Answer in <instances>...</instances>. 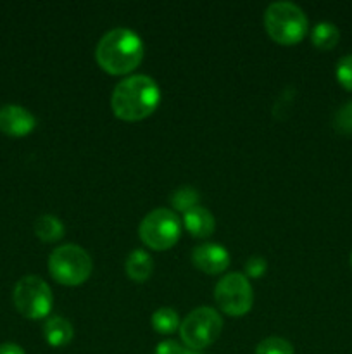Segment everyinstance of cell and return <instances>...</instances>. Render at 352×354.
Wrapping results in <instances>:
<instances>
[{"label":"cell","instance_id":"obj_11","mask_svg":"<svg viewBox=\"0 0 352 354\" xmlns=\"http://www.w3.org/2000/svg\"><path fill=\"white\" fill-rule=\"evenodd\" d=\"M183 223H185L186 230L197 239L209 237L216 230V220H214L213 213L202 206H195L183 213Z\"/></svg>","mask_w":352,"mask_h":354},{"label":"cell","instance_id":"obj_12","mask_svg":"<svg viewBox=\"0 0 352 354\" xmlns=\"http://www.w3.org/2000/svg\"><path fill=\"white\" fill-rule=\"evenodd\" d=\"M43 335L52 348H64L72 341L75 330L66 318L50 317L43 325Z\"/></svg>","mask_w":352,"mask_h":354},{"label":"cell","instance_id":"obj_22","mask_svg":"<svg viewBox=\"0 0 352 354\" xmlns=\"http://www.w3.org/2000/svg\"><path fill=\"white\" fill-rule=\"evenodd\" d=\"M154 354H199V351L183 348V346H179L176 341H162L157 344Z\"/></svg>","mask_w":352,"mask_h":354},{"label":"cell","instance_id":"obj_16","mask_svg":"<svg viewBox=\"0 0 352 354\" xmlns=\"http://www.w3.org/2000/svg\"><path fill=\"white\" fill-rule=\"evenodd\" d=\"M179 317L173 308H159L152 315V327L159 334H173L179 328Z\"/></svg>","mask_w":352,"mask_h":354},{"label":"cell","instance_id":"obj_23","mask_svg":"<svg viewBox=\"0 0 352 354\" xmlns=\"http://www.w3.org/2000/svg\"><path fill=\"white\" fill-rule=\"evenodd\" d=\"M0 354H26L23 351V348L14 342H6V344H0Z\"/></svg>","mask_w":352,"mask_h":354},{"label":"cell","instance_id":"obj_6","mask_svg":"<svg viewBox=\"0 0 352 354\" xmlns=\"http://www.w3.org/2000/svg\"><path fill=\"white\" fill-rule=\"evenodd\" d=\"M221 328H223V320L219 313L213 308L204 306L186 315L179 325V335L186 348L200 351L219 337Z\"/></svg>","mask_w":352,"mask_h":354},{"label":"cell","instance_id":"obj_8","mask_svg":"<svg viewBox=\"0 0 352 354\" xmlns=\"http://www.w3.org/2000/svg\"><path fill=\"white\" fill-rule=\"evenodd\" d=\"M214 299L223 313L230 317H244L254 303L252 286L244 273H228L214 287Z\"/></svg>","mask_w":352,"mask_h":354},{"label":"cell","instance_id":"obj_24","mask_svg":"<svg viewBox=\"0 0 352 354\" xmlns=\"http://www.w3.org/2000/svg\"><path fill=\"white\" fill-rule=\"evenodd\" d=\"M351 263H352V254H351Z\"/></svg>","mask_w":352,"mask_h":354},{"label":"cell","instance_id":"obj_19","mask_svg":"<svg viewBox=\"0 0 352 354\" xmlns=\"http://www.w3.org/2000/svg\"><path fill=\"white\" fill-rule=\"evenodd\" d=\"M337 80L345 90L352 92V54L344 55L337 62Z\"/></svg>","mask_w":352,"mask_h":354},{"label":"cell","instance_id":"obj_13","mask_svg":"<svg viewBox=\"0 0 352 354\" xmlns=\"http://www.w3.org/2000/svg\"><path fill=\"white\" fill-rule=\"evenodd\" d=\"M124 268H126L128 277L131 280H135V282H145V280L150 279L154 263H152V258L148 256V252H145L144 249H135V251H131L128 254Z\"/></svg>","mask_w":352,"mask_h":354},{"label":"cell","instance_id":"obj_7","mask_svg":"<svg viewBox=\"0 0 352 354\" xmlns=\"http://www.w3.org/2000/svg\"><path fill=\"white\" fill-rule=\"evenodd\" d=\"M16 310L30 320L48 317L52 310V290L45 280L37 275H26L16 283L12 292Z\"/></svg>","mask_w":352,"mask_h":354},{"label":"cell","instance_id":"obj_21","mask_svg":"<svg viewBox=\"0 0 352 354\" xmlns=\"http://www.w3.org/2000/svg\"><path fill=\"white\" fill-rule=\"evenodd\" d=\"M268 270V263L262 256H251L245 263V273L247 277H252V279H261L262 275Z\"/></svg>","mask_w":352,"mask_h":354},{"label":"cell","instance_id":"obj_3","mask_svg":"<svg viewBox=\"0 0 352 354\" xmlns=\"http://www.w3.org/2000/svg\"><path fill=\"white\" fill-rule=\"evenodd\" d=\"M264 26L269 37L282 45L299 44L307 33V17L293 2H273L264 12Z\"/></svg>","mask_w":352,"mask_h":354},{"label":"cell","instance_id":"obj_9","mask_svg":"<svg viewBox=\"0 0 352 354\" xmlns=\"http://www.w3.org/2000/svg\"><path fill=\"white\" fill-rule=\"evenodd\" d=\"M37 127V120L26 107L7 104L0 107V131L7 137H26Z\"/></svg>","mask_w":352,"mask_h":354},{"label":"cell","instance_id":"obj_17","mask_svg":"<svg viewBox=\"0 0 352 354\" xmlns=\"http://www.w3.org/2000/svg\"><path fill=\"white\" fill-rule=\"evenodd\" d=\"M199 192H197V189H193V187L190 185H183L179 187V189L173 190L171 197H169V203H171V206L175 207V213L176 211H182V213H186V211H190L192 207L199 206Z\"/></svg>","mask_w":352,"mask_h":354},{"label":"cell","instance_id":"obj_15","mask_svg":"<svg viewBox=\"0 0 352 354\" xmlns=\"http://www.w3.org/2000/svg\"><path fill=\"white\" fill-rule=\"evenodd\" d=\"M311 40H313L314 47H317L320 50H330L340 40V31L333 23L321 21L314 26L313 33H311Z\"/></svg>","mask_w":352,"mask_h":354},{"label":"cell","instance_id":"obj_5","mask_svg":"<svg viewBox=\"0 0 352 354\" xmlns=\"http://www.w3.org/2000/svg\"><path fill=\"white\" fill-rule=\"evenodd\" d=\"M138 234L147 248L154 251H166L178 242L182 221L173 209L157 207L141 220Z\"/></svg>","mask_w":352,"mask_h":354},{"label":"cell","instance_id":"obj_20","mask_svg":"<svg viewBox=\"0 0 352 354\" xmlns=\"http://www.w3.org/2000/svg\"><path fill=\"white\" fill-rule=\"evenodd\" d=\"M335 127L342 133H352V102L345 104L335 116Z\"/></svg>","mask_w":352,"mask_h":354},{"label":"cell","instance_id":"obj_1","mask_svg":"<svg viewBox=\"0 0 352 354\" xmlns=\"http://www.w3.org/2000/svg\"><path fill=\"white\" fill-rule=\"evenodd\" d=\"M161 88L147 75H133L119 82L110 97L114 114L123 121H140L159 106Z\"/></svg>","mask_w":352,"mask_h":354},{"label":"cell","instance_id":"obj_4","mask_svg":"<svg viewBox=\"0 0 352 354\" xmlns=\"http://www.w3.org/2000/svg\"><path fill=\"white\" fill-rule=\"evenodd\" d=\"M93 263L88 252L76 244H64L48 256V272L62 286H79L92 275Z\"/></svg>","mask_w":352,"mask_h":354},{"label":"cell","instance_id":"obj_14","mask_svg":"<svg viewBox=\"0 0 352 354\" xmlns=\"http://www.w3.org/2000/svg\"><path fill=\"white\" fill-rule=\"evenodd\" d=\"M35 234L43 242H57L64 235V225L54 214H43L35 221Z\"/></svg>","mask_w":352,"mask_h":354},{"label":"cell","instance_id":"obj_10","mask_svg":"<svg viewBox=\"0 0 352 354\" xmlns=\"http://www.w3.org/2000/svg\"><path fill=\"white\" fill-rule=\"evenodd\" d=\"M192 263L207 275H217L230 266V254L221 244H202L193 249Z\"/></svg>","mask_w":352,"mask_h":354},{"label":"cell","instance_id":"obj_2","mask_svg":"<svg viewBox=\"0 0 352 354\" xmlns=\"http://www.w3.org/2000/svg\"><path fill=\"white\" fill-rule=\"evenodd\" d=\"M95 57L100 68L109 75H128L140 66L144 44L130 28H114L100 38Z\"/></svg>","mask_w":352,"mask_h":354},{"label":"cell","instance_id":"obj_18","mask_svg":"<svg viewBox=\"0 0 352 354\" xmlns=\"http://www.w3.org/2000/svg\"><path fill=\"white\" fill-rule=\"evenodd\" d=\"M255 354H293V348L285 339L268 337L259 342Z\"/></svg>","mask_w":352,"mask_h":354}]
</instances>
